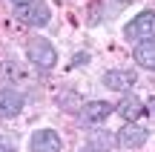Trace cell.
Returning a JSON list of instances; mask_svg holds the SVG:
<instances>
[{
    "label": "cell",
    "instance_id": "cell-13",
    "mask_svg": "<svg viewBox=\"0 0 155 152\" xmlns=\"http://www.w3.org/2000/svg\"><path fill=\"white\" fill-rule=\"evenodd\" d=\"M147 109H150V115L155 118V98H150V103H147Z\"/></svg>",
    "mask_w": 155,
    "mask_h": 152
},
{
    "label": "cell",
    "instance_id": "cell-15",
    "mask_svg": "<svg viewBox=\"0 0 155 152\" xmlns=\"http://www.w3.org/2000/svg\"><path fill=\"white\" fill-rule=\"evenodd\" d=\"M86 152H89V149H86Z\"/></svg>",
    "mask_w": 155,
    "mask_h": 152
},
{
    "label": "cell",
    "instance_id": "cell-11",
    "mask_svg": "<svg viewBox=\"0 0 155 152\" xmlns=\"http://www.w3.org/2000/svg\"><path fill=\"white\" fill-rule=\"evenodd\" d=\"M115 135H109V132H95L92 138H89V152H109V147L115 141H112Z\"/></svg>",
    "mask_w": 155,
    "mask_h": 152
},
{
    "label": "cell",
    "instance_id": "cell-2",
    "mask_svg": "<svg viewBox=\"0 0 155 152\" xmlns=\"http://www.w3.org/2000/svg\"><path fill=\"white\" fill-rule=\"evenodd\" d=\"M124 37L135 43H155V11H138L132 20L124 26Z\"/></svg>",
    "mask_w": 155,
    "mask_h": 152
},
{
    "label": "cell",
    "instance_id": "cell-8",
    "mask_svg": "<svg viewBox=\"0 0 155 152\" xmlns=\"http://www.w3.org/2000/svg\"><path fill=\"white\" fill-rule=\"evenodd\" d=\"M23 109V95L15 89H0V118H15Z\"/></svg>",
    "mask_w": 155,
    "mask_h": 152
},
{
    "label": "cell",
    "instance_id": "cell-3",
    "mask_svg": "<svg viewBox=\"0 0 155 152\" xmlns=\"http://www.w3.org/2000/svg\"><path fill=\"white\" fill-rule=\"evenodd\" d=\"M15 17H17L20 23H26V26H38V29H43V26H49L52 11H49V6H46L43 0H29V3L15 6Z\"/></svg>",
    "mask_w": 155,
    "mask_h": 152
},
{
    "label": "cell",
    "instance_id": "cell-1",
    "mask_svg": "<svg viewBox=\"0 0 155 152\" xmlns=\"http://www.w3.org/2000/svg\"><path fill=\"white\" fill-rule=\"evenodd\" d=\"M26 57L32 66H38L40 72H49L58 66V49L49 43L46 37H29L26 43Z\"/></svg>",
    "mask_w": 155,
    "mask_h": 152
},
{
    "label": "cell",
    "instance_id": "cell-14",
    "mask_svg": "<svg viewBox=\"0 0 155 152\" xmlns=\"http://www.w3.org/2000/svg\"><path fill=\"white\" fill-rule=\"evenodd\" d=\"M12 3H15V6H20V3H29V0H12Z\"/></svg>",
    "mask_w": 155,
    "mask_h": 152
},
{
    "label": "cell",
    "instance_id": "cell-10",
    "mask_svg": "<svg viewBox=\"0 0 155 152\" xmlns=\"http://www.w3.org/2000/svg\"><path fill=\"white\" fill-rule=\"evenodd\" d=\"M135 63L155 72V46H152V43H141V46H135Z\"/></svg>",
    "mask_w": 155,
    "mask_h": 152
},
{
    "label": "cell",
    "instance_id": "cell-9",
    "mask_svg": "<svg viewBox=\"0 0 155 152\" xmlns=\"http://www.w3.org/2000/svg\"><path fill=\"white\" fill-rule=\"evenodd\" d=\"M115 112L121 115L124 121H138V118H141V112H144V103H141L135 95H129V98H124V101L115 106Z\"/></svg>",
    "mask_w": 155,
    "mask_h": 152
},
{
    "label": "cell",
    "instance_id": "cell-12",
    "mask_svg": "<svg viewBox=\"0 0 155 152\" xmlns=\"http://www.w3.org/2000/svg\"><path fill=\"white\" fill-rule=\"evenodd\" d=\"M0 152H17V141L12 135H0Z\"/></svg>",
    "mask_w": 155,
    "mask_h": 152
},
{
    "label": "cell",
    "instance_id": "cell-7",
    "mask_svg": "<svg viewBox=\"0 0 155 152\" xmlns=\"http://www.w3.org/2000/svg\"><path fill=\"white\" fill-rule=\"evenodd\" d=\"M112 112H115L112 103H106V101H89V103H83V106H81V112H78V115H81L83 124L95 126V124H104Z\"/></svg>",
    "mask_w": 155,
    "mask_h": 152
},
{
    "label": "cell",
    "instance_id": "cell-4",
    "mask_svg": "<svg viewBox=\"0 0 155 152\" xmlns=\"http://www.w3.org/2000/svg\"><path fill=\"white\" fill-rule=\"evenodd\" d=\"M147 138H150V132H147L141 124L127 121V126L115 135V147H121V149H138V147L147 144Z\"/></svg>",
    "mask_w": 155,
    "mask_h": 152
},
{
    "label": "cell",
    "instance_id": "cell-5",
    "mask_svg": "<svg viewBox=\"0 0 155 152\" xmlns=\"http://www.w3.org/2000/svg\"><path fill=\"white\" fill-rule=\"evenodd\" d=\"M29 149L32 152H61V135L55 129H35L32 138H29Z\"/></svg>",
    "mask_w": 155,
    "mask_h": 152
},
{
    "label": "cell",
    "instance_id": "cell-6",
    "mask_svg": "<svg viewBox=\"0 0 155 152\" xmlns=\"http://www.w3.org/2000/svg\"><path fill=\"white\" fill-rule=\"evenodd\" d=\"M135 80H138V72L135 69H109V72L104 75V86L112 92H127L135 86Z\"/></svg>",
    "mask_w": 155,
    "mask_h": 152
}]
</instances>
